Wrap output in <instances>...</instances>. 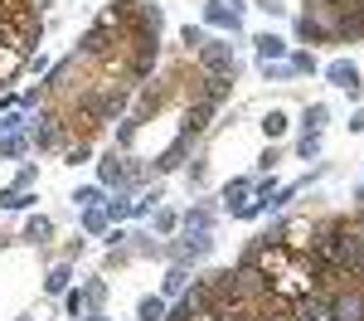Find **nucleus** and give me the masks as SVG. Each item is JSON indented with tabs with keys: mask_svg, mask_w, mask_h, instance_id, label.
<instances>
[{
	"mask_svg": "<svg viewBox=\"0 0 364 321\" xmlns=\"http://www.w3.org/2000/svg\"><path fill=\"white\" fill-rule=\"evenodd\" d=\"M321 312L331 321H364V283H340L336 292H326V302H321Z\"/></svg>",
	"mask_w": 364,
	"mask_h": 321,
	"instance_id": "f257e3e1",
	"label": "nucleus"
},
{
	"mask_svg": "<svg viewBox=\"0 0 364 321\" xmlns=\"http://www.w3.org/2000/svg\"><path fill=\"white\" fill-rule=\"evenodd\" d=\"M195 63L209 73V78H219V73H233L238 78V58H233V44H224V39H204L195 49Z\"/></svg>",
	"mask_w": 364,
	"mask_h": 321,
	"instance_id": "f03ea898",
	"label": "nucleus"
},
{
	"mask_svg": "<svg viewBox=\"0 0 364 321\" xmlns=\"http://www.w3.org/2000/svg\"><path fill=\"white\" fill-rule=\"evenodd\" d=\"M87 58H112V49H122V29L112 20H102V25H92L83 34V44H78Z\"/></svg>",
	"mask_w": 364,
	"mask_h": 321,
	"instance_id": "7ed1b4c3",
	"label": "nucleus"
},
{
	"mask_svg": "<svg viewBox=\"0 0 364 321\" xmlns=\"http://www.w3.org/2000/svg\"><path fill=\"white\" fill-rule=\"evenodd\" d=\"M97 175H102V185H117V190H127V185H136V180H141V166H132V161H117V156H107V161L97 166Z\"/></svg>",
	"mask_w": 364,
	"mask_h": 321,
	"instance_id": "20e7f679",
	"label": "nucleus"
},
{
	"mask_svg": "<svg viewBox=\"0 0 364 321\" xmlns=\"http://www.w3.org/2000/svg\"><path fill=\"white\" fill-rule=\"evenodd\" d=\"M296 39L301 44H336V34H331V25L316 15V10H306V15H296Z\"/></svg>",
	"mask_w": 364,
	"mask_h": 321,
	"instance_id": "39448f33",
	"label": "nucleus"
},
{
	"mask_svg": "<svg viewBox=\"0 0 364 321\" xmlns=\"http://www.w3.org/2000/svg\"><path fill=\"white\" fill-rule=\"evenodd\" d=\"M209 253H214V238H209V233H185V238L175 243V263H185V268L199 263V258H209Z\"/></svg>",
	"mask_w": 364,
	"mask_h": 321,
	"instance_id": "423d86ee",
	"label": "nucleus"
},
{
	"mask_svg": "<svg viewBox=\"0 0 364 321\" xmlns=\"http://www.w3.org/2000/svg\"><path fill=\"white\" fill-rule=\"evenodd\" d=\"M20 63H25V54L15 49V29L0 25V88L15 78V68H20Z\"/></svg>",
	"mask_w": 364,
	"mask_h": 321,
	"instance_id": "0eeeda50",
	"label": "nucleus"
},
{
	"mask_svg": "<svg viewBox=\"0 0 364 321\" xmlns=\"http://www.w3.org/2000/svg\"><path fill=\"white\" fill-rule=\"evenodd\" d=\"M204 20L219 29H233L238 34V25H243V5H228V0H209L204 5Z\"/></svg>",
	"mask_w": 364,
	"mask_h": 321,
	"instance_id": "6e6552de",
	"label": "nucleus"
},
{
	"mask_svg": "<svg viewBox=\"0 0 364 321\" xmlns=\"http://www.w3.org/2000/svg\"><path fill=\"white\" fill-rule=\"evenodd\" d=\"M326 78H331L336 88H345L350 98H360V93H364V83H360V68H355L350 58H336V63L326 68Z\"/></svg>",
	"mask_w": 364,
	"mask_h": 321,
	"instance_id": "1a4fd4ad",
	"label": "nucleus"
},
{
	"mask_svg": "<svg viewBox=\"0 0 364 321\" xmlns=\"http://www.w3.org/2000/svg\"><path fill=\"white\" fill-rule=\"evenodd\" d=\"M331 34H336V44H345V39H364V10H340V20L331 25Z\"/></svg>",
	"mask_w": 364,
	"mask_h": 321,
	"instance_id": "9d476101",
	"label": "nucleus"
},
{
	"mask_svg": "<svg viewBox=\"0 0 364 321\" xmlns=\"http://www.w3.org/2000/svg\"><path fill=\"white\" fill-rule=\"evenodd\" d=\"M58 142H63V132H58L54 117H44V122L34 127V137H29V146H34V151H54Z\"/></svg>",
	"mask_w": 364,
	"mask_h": 321,
	"instance_id": "9b49d317",
	"label": "nucleus"
},
{
	"mask_svg": "<svg viewBox=\"0 0 364 321\" xmlns=\"http://www.w3.org/2000/svg\"><path fill=\"white\" fill-rule=\"evenodd\" d=\"M209 117H214V102H204V98H199L195 107H190V117H185V132H180V137H190V142H195L199 132L209 127Z\"/></svg>",
	"mask_w": 364,
	"mask_h": 321,
	"instance_id": "f8f14e48",
	"label": "nucleus"
},
{
	"mask_svg": "<svg viewBox=\"0 0 364 321\" xmlns=\"http://www.w3.org/2000/svg\"><path fill=\"white\" fill-rule=\"evenodd\" d=\"M252 44H257L262 63H277V58H287V39H277V34H257Z\"/></svg>",
	"mask_w": 364,
	"mask_h": 321,
	"instance_id": "ddd939ff",
	"label": "nucleus"
},
{
	"mask_svg": "<svg viewBox=\"0 0 364 321\" xmlns=\"http://www.w3.org/2000/svg\"><path fill=\"white\" fill-rule=\"evenodd\" d=\"M185 229L190 233H209L214 229V209H209V204H195V209L185 214Z\"/></svg>",
	"mask_w": 364,
	"mask_h": 321,
	"instance_id": "4468645a",
	"label": "nucleus"
},
{
	"mask_svg": "<svg viewBox=\"0 0 364 321\" xmlns=\"http://www.w3.org/2000/svg\"><path fill=\"white\" fill-rule=\"evenodd\" d=\"M185 151H190V137H180L175 146H166V151H161V161H156V171H175V166L185 161Z\"/></svg>",
	"mask_w": 364,
	"mask_h": 321,
	"instance_id": "2eb2a0df",
	"label": "nucleus"
},
{
	"mask_svg": "<svg viewBox=\"0 0 364 321\" xmlns=\"http://www.w3.org/2000/svg\"><path fill=\"white\" fill-rule=\"evenodd\" d=\"M166 297H141V307H136V321H166Z\"/></svg>",
	"mask_w": 364,
	"mask_h": 321,
	"instance_id": "dca6fc26",
	"label": "nucleus"
},
{
	"mask_svg": "<svg viewBox=\"0 0 364 321\" xmlns=\"http://www.w3.org/2000/svg\"><path fill=\"white\" fill-rule=\"evenodd\" d=\"M185 288H190V273H185V263H175L166 273V297H185Z\"/></svg>",
	"mask_w": 364,
	"mask_h": 321,
	"instance_id": "f3484780",
	"label": "nucleus"
},
{
	"mask_svg": "<svg viewBox=\"0 0 364 321\" xmlns=\"http://www.w3.org/2000/svg\"><path fill=\"white\" fill-rule=\"evenodd\" d=\"M49 233H54V224H49L44 214H34V219L25 224V238H29V243H49Z\"/></svg>",
	"mask_w": 364,
	"mask_h": 321,
	"instance_id": "a211bd4d",
	"label": "nucleus"
},
{
	"mask_svg": "<svg viewBox=\"0 0 364 321\" xmlns=\"http://www.w3.org/2000/svg\"><path fill=\"white\" fill-rule=\"evenodd\" d=\"M25 151H29V137H15V132L0 137V156H5V161H15V156H25Z\"/></svg>",
	"mask_w": 364,
	"mask_h": 321,
	"instance_id": "6ab92c4d",
	"label": "nucleus"
},
{
	"mask_svg": "<svg viewBox=\"0 0 364 321\" xmlns=\"http://www.w3.org/2000/svg\"><path fill=\"white\" fill-rule=\"evenodd\" d=\"M34 195L29 190H0V209H29Z\"/></svg>",
	"mask_w": 364,
	"mask_h": 321,
	"instance_id": "aec40b11",
	"label": "nucleus"
},
{
	"mask_svg": "<svg viewBox=\"0 0 364 321\" xmlns=\"http://www.w3.org/2000/svg\"><path fill=\"white\" fill-rule=\"evenodd\" d=\"M83 229H87V233L107 229V209H97V204H87V209H83Z\"/></svg>",
	"mask_w": 364,
	"mask_h": 321,
	"instance_id": "412c9836",
	"label": "nucleus"
},
{
	"mask_svg": "<svg viewBox=\"0 0 364 321\" xmlns=\"http://www.w3.org/2000/svg\"><path fill=\"white\" fill-rule=\"evenodd\" d=\"M248 190H252V180H228V185H224L228 209H233V204H243V195H248Z\"/></svg>",
	"mask_w": 364,
	"mask_h": 321,
	"instance_id": "4be33fe9",
	"label": "nucleus"
},
{
	"mask_svg": "<svg viewBox=\"0 0 364 321\" xmlns=\"http://www.w3.org/2000/svg\"><path fill=\"white\" fill-rule=\"evenodd\" d=\"M326 122H331V107H326V102H316V107H306V132H321Z\"/></svg>",
	"mask_w": 364,
	"mask_h": 321,
	"instance_id": "5701e85b",
	"label": "nucleus"
},
{
	"mask_svg": "<svg viewBox=\"0 0 364 321\" xmlns=\"http://www.w3.org/2000/svg\"><path fill=\"white\" fill-rule=\"evenodd\" d=\"M68 278H73V273H68V263H58L54 273L44 278V288H49V292H63V288H68Z\"/></svg>",
	"mask_w": 364,
	"mask_h": 321,
	"instance_id": "b1692460",
	"label": "nucleus"
},
{
	"mask_svg": "<svg viewBox=\"0 0 364 321\" xmlns=\"http://www.w3.org/2000/svg\"><path fill=\"white\" fill-rule=\"evenodd\" d=\"M87 156H92V146H87V142H73L68 151H63V161H68V166H83Z\"/></svg>",
	"mask_w": 364,
	"mask_h": 321,
	"instance_id": "393cba45",
	"label": "nucleus"
},
{
	"mask_svg": "<svg viewBox=\"0 0 364 321\" xmlns=\"http://www.w3.org/2000/svg\"><path fill=\"white\" fill-rule=\"evenodd\" d=\"M262 132H267V137H282V132H287V112H267L262 117Z\"/></svg>",
	"mask_w": 364,
	"mask_h": 321,
	"instance_id": "a878e982",
	"label": "nucleus"
},
{
	"mask_svg": "<svg viewBox=\"0 0 364 321\" xmlns=\"http://www.w3.org/2000/svg\"><path fill=\"white\" fill-rule=\"evenodd\" d=\"M87 292H68V317H87Z\"/></svg>",
	"mask_w": 364,
	"mask_h": 321,
	"instance_id": "bb28decb",
	"label": "nucleus"
},
{
	"mask_svg": "<svg viewBox=\"0 0 364 321\" xmlns=\"http://www.w3.org/2000/svg\"><path fill=\"white\" fill-rule=\"evenodd\" d=\"M287 68H291V73H316V58H311V54H291Z\"/></svg>",
	"mask_w": 364,
	"mask_h": 321,
	"instance_id": "cd10ccee",
	"label": "nucleus"
},
{
	"mask_svg": "<svg viewBox=\"0 0 364 321\" xmlns=\"http://www.w3.org/2000/svg\"><path fill=\"white\" fill-rule=\"evenodd\" d=\"M296 151H301V156H316V151H321V132H306V137H301V146H296Z\"/></svg>",
	"mask_w": 364,
	"mask_h": 321,
	"instance_id": "c85d7f7f",
	"label": "nucleus"
},
{
	"mask_svg": "<svg viewBox=\"0 0 364 321\" xmlns=\"http://www.w3.org/2000/svg\"><path fill=\"white\" fill-rule=\"evenodd\" d=\"M87 302H92V307H97V302H102V297H107V283H102V278H92V283H87Z\"/></svg>",
	"mask_w": 364,
	"mask_h": 321,
	"instance_id": "c756f323",
	"label": "nucleus"
},
{
	"mask_svg": "<svg viewBox=\"0 0 364 321\" xmlns=\"http://www.w3.org/2000/svg\"><path fill=\"white\" fill-rule=\"evenodd\" d=\"M73 200H78V204H83V209H87V204H97V200H102V190H97V185H83V190H78Z\"/></svg>",
	"mask_w": 364,
	"mask_h": 321,
	"instance_id": "7c9ffc66",
	"label": "nucleus"
},
{
	"mask_svg": "<svg viewBox=\"0 0 364 321\" xmlns=\"http://www.w3.org/2000/svg\"><path fill=\"white\" fill-rule=\"evenodd\" d=\"M180 39H185V44H190V49H199V44H204V29L185 25V29H180Z\"/></svg>",
	"mask_w": 364,
	"mask_h": 321,
	"instance_id": "2f4dec72",
	"label": "nucleus"
},
{
	"mask_svg": "<svg viewBox=\"0 0 364 321\" xmlns=\"http://www.w3.org/2000/svg\"><path fill=\"white\" fill-rule=\"evenodd\" d=\"M175 224H180V219H175L170 209H161V214H156V229H161V233H170V229H175Z\"/></svg>",
	"mask_w": 364,
	"mask_h": 321,
	"instance_id": "473e14b6",
	"label": "nucleus"
},
{
	"mask_svg": "<svg viewBox=\"0 0 364 321\" xmlns=\"http://www.w3.org/2000/svg\"><path fill=\"white\" fill-rule=\"evenodd\" d=\"M34 175H39V171H34V166H25V171L15 175V190H29V185H34Z\"/></svg>",
	"mask_w": 364,
	"mask_h": 321,
	"instance_id": "72a5a7b5",
	"label": "nucleus"
},
{
	"mask_svg": "<svg viewBox=\"0 0 364 321\" xmlns=\"http://www.w3.org/2000/svg\"><path fill=\"white\" fill-rule=\"evenodd\" d=\"M257 10H262V15H272V20H277L282 10H287V5H282V0H257Z\"/></svg>",
	"mask_w": 364,
	"mask_h": 321,
	"instance_id": "f704fd0d",
	"label": "nucleus"
},
{
	"mask_svg": "<svg viewBox=\"0 0 364 321\" xmlns=\"http://www.w3.org/2000/svg\"><path fill=\"white\" fill-rule=\"evenodd\" d=\"M350 132H364V107H355V117H350Z\"/></svg>",
	"mask_w": 364,
	"mask_h": 321,
	"instance_id": "c9c22d12",
	"label": "nucleus"
},
{
	"mask_svg": "<svg viewBox=\"0 0 364 321\" xmlns=\"http://www.w3.org/2000/svg\"><path fill=\"white\" fill-rule=\"evenodd\" d=\"M321 5H326V10H350L355 0H321Z\"/></svg>",
	"mask_w": 364,
	"mask_h": 321,
	"instance_id": "e433bc0d",
	"label": "nucleus"
},
{
	"mask_svg": "<svg viewBox=\"0 0 364 321\" xmlns=\"http://www.w3.org/2000/svg\"><path fill=\"white\" fill-rule=\"evenodd\" d=\"M83 321H107V317H102V312H92V317H83Z\"/></svg>",
	"mask_w": 364,
	"mask_h": 321,
	"instance_id": "4c0bfd02",
	"label": "nucleus"
},
{
	"mask_svg": "<svg viewBox=\"0 0 364 321\" xmlns=\"http://www.w3.org/2000/svg\"><path fill=\"white\" fill-rule=\"evenodd\" d=\"M355 10H364V0H355Z\"/></svg>",
	"mask_w": 364,
	"mask_h": 321,
	"instance_id": "58836bf2",
	"label": "nucleus"
},
{
	"mask_svg": "<svg viewBox=\"0 0 364 321\" xmlns=\"http://www.w3.org/2000/svg\"><path fill=\"white\" fill-rule=\"evenodd\" d=\"M20 321H34V317H20Z\"/></svg>",
	"mask_w": 364,
	"mask_h": 321,
	"instance_id": "ea45409f",
	"label": "nucleus"
}]
</instances>
